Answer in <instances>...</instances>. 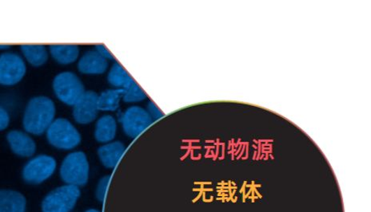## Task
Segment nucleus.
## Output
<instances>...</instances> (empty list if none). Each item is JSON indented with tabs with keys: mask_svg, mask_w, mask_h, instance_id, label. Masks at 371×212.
I'll return each mask as SVG.
<instances>
[{
	"mask_svg": "<svg viewBox=\"0 0 371 212\" xmlns=\"http://www.w3.org/2000/svg\"><path fill=\"white\" fill-rule=\"evenodd\" d=\"M258 141H259V143H261V144L263 142H264V143H272V142H274V139H258Z\"/></svg>",
	"mask_w": 371,
	"mask_h": 212,
	"instance_id": "nucleus-24",
	"label": "nucleus"
},
{
	"mask_svg": "<svg viewBox=\"0 0 371 212\" xmlns=\"http://www.w3.org/2000/svg\"><path fill=\"white\" fill-rule=\"evenodd\" d=\"M147 112L149 113V114L151 115L152 116V119H153V121H157V120H159L160 119H161V117L163 116V114L161 113V112H160L156 105H154L152 103H150L148 104V106H147Z\"/></svg>",
	"mask_w": 371,
	"mask_h": 212,
	"instance_id": "nucleus-22",
	"label": "nucleus"
},
{
	"mask_svg": "<svg viewBox=\"0 0 371 212\" xmlns=\"http://www.w3.org/2000/svg\"><path fill=\"white\" fill-rule=\"evenodd\" d=\"M110 176H104L101 179L98 184L96 189V197L99 201L103 202L105 195H106L107 189L110 183Z\"/></svg>",
	"mask_w": 371,
	"mask_h": 212,
	"instance_id": "nucleus-20",
	"label": "nucleus"
},
{
	"mask_svg": "<svg viewBox=\"0 0 371 212\" xmlns=\"http://www.w3.org/2000/svg\"><path fill=\"white\" fill-rule=\"evenodd\" d=\"M10 122V116L8 111L0 106V131H3L6 128Z\"/></svg>",
	"mask_w": 371,
	"mask_h": 212,
	"instance_id": "nucleus-21",
	"label": "nucleus"
},
{
	"mask_svg": "<svg viewBox=\"0 0 371 212\" xmlns=\"http://www.w3.org/2000/svg\"><path fill=\"white\" fill-rule=\"evenodd\" d=\"M21 52L30 64L41 66L47 63L48 53L47 48L41 44H24L20 46Z\"/></svg>",
	"mask_w": 371,
	"mask_h": 212,
	"instance_id": "nucleus-16",
	"label": "nucleus"
},
{
	"mask_svg": "<svg viewBox=\"0 0 371 212\" xmlns=\"http://www.w3.org/2000/svg\"><path fill=\"white\" fill-rule=\"evenodd\" d=\"M108 68V59L96 50L87 52L78 63V70L85 75H103Z\"/></svg>",
	"mask_w": 371,
	"mask_h": 212,
	"instance_id": "nucleus-10",
	"label": "nucleus"
},
{
	"mask_svg": "<svg viewBox=\"0 0 371 212\" xmlns=\"http://www.w3.org/2000/svg\"><path fill=\"white\" fill-rule=\"evenodd\" d=\"M206 142L210 143V142H214V141H207Z\"/></svg>",
	"mask_w": 371,
	"mask_h": 212,
	"instance_id": "nucleus-41",
	"label": "nucleus"
},
{
	"mask_svg": "<svg viewBox=\"0 0 371 212\" xmlns=\"http://www.w3.org/2000/svg\"><path fill=\"white\" fill-rule=\"evenodd\" d=\"M57 169V161L47 155H41L31 160L25 166L24 180L31 183H41L51 177Z\"/></svg>",
	"mask_w": 371,
	"mask_h": 212,
	"instance_id": "nucleus-8",
	"label": "nucleus"
},
{
	"mask_svg": "<svg viewBox=\"0 0 371 212\" xmlns=\"http://www.w3.org/2000/svg\"><path fill=\"white\" fill-rule=\"evenodd\" d=\"M53 89L61 102L71 106H74L85 92L80 77L70 71L62 72L55 76Z\"/></svg>",
	"mask_w": 371,
	"mask_h": 212,
	"instance_id": "nucleus-3",
	"label": "nucleus"
},
{
	"mask_svg": "<svg viewBox=\"0 0 371 212\" xmlns=\"http://www.w3.org/2000/svg\"><path fill=\"white\" fill-rule=\"evenodd\" d=\"M254 193H256V195H257V197L259 198V199H262L263 198V195H260L259 192L258 191L257 188H254Z\"/></svg>",
	"mask_w": 371,
	"mask_h": 212,
	"instance_id": "nucleus-28",
	"label": "nucleus"
},
{
	"mask_svg": "<svg viewBox=\"0 0 371 212\" xmlns=\"http://www.w3.org/2000/svg\"><path fill=\"white\" fill-rule=\"evenodd\" d=\"M108 81L115 89H125L135 81L119 63H115L108 73Z\"/></svg>",
	"mask_w": 371,
	"mask_h": 212,
	"instance_id": "nucleus-18",
	"label": "nucleus"
},
{
	"mask_svg": "<svg viewBox=\"0 0 371 212\" xmlns=\"http://www.w3.org/2000/svg\"><path fill=\"white\" fill-rule=\"evenodd\" d=\"M245 153V156H247V158H249V144H246Z\"/></svg>",
	"mask_w": 371,
	"mask_h": 212,
	"instance_id": "nucleus-29",
	"label": "nucleus"
},
{
	"mask_svg": "<svg viewBox=\"0 0 371 212\" xmlns=\"http://www.w3.org/2000/svg\"><path fill=\"white\" fill-rule=\"evenodd\" d=\"M89 163L82 152H75L66 156L60 167L62 180L76 187L85 186L89 178Z\"/></svg>",
	"mask_w": 371,
	"mask_h": 212,
	"instance_id": "nucleus-2",
	"label": "nucleus"
},
{
	"mask_svg": "<svg viewBox=\"0 0 371 212\" xmlns=\"http://www.w3.org/2000/svg\"><path fill=\"white\" fill-rule=\"evenodd\" d=\"M231 160H235V155H234V153H233V154H231Z\"/></svg>",
	"mask_w": 371,
	"mask_h": 212,
	"instance_id": "nucleus-38",
	"label": "nucleus"
},
{
	"mask_svg": "<svg viewBox=\"0 0 371 212\" xmlns=\"http://www.w3.org/2000/svg\"><path fill=\"white\" fill-rule=\"evenodd\" d=\"M257 154H258L257 150H254V156H253V160H256V159L257 158Z\"/></svg>",
	"mask_w": 371,
	"mask_h": 212,
	"instance_id": "nucleus-30",
	"label": "nucleus"
},
{
	"mask_svg": "<svg viewBox=\"0 0 371 212\" xmlns=\"http://www.w3.org/2000/svg\"><path fill=\"white\" fill-rule=\"evenodd\" d=\"M8 141L13 153L24 158H29L36 153V144L32 138L20 131H12L8 134Z\"/></svg>",
	"mask_w": 371,
	"mask_h": 212,
	"instance_id": "nucleus-11",
	"label": "nucleus"
},
{
	"mask_svg": "<svg viewBox=\"0 0 371 212\" xmlns=\"http://www.w3.org/2000/svg\"><path fill=\"white\" fill-rule=\"evenodd\" d=\"M146 98V95L136 82L125 89H123V100L127 103H140Z\"/></svg>",
	"mask_w": 371,
	"mask_h": 212,
	"instance_id": "nucleus-19",
	"label": "nucleus"
},
{
	"mask_svg": "<svg viewBox=\"0 0 371 212\" xmlns=\"http://www.w3.org/2000/svg\"><path fill=\"white\" fill-rule=\"evenodd\" d=\"M50 52L58 63L68 65L78 59L80 48L76 45L57 44L50 46Z\"/></svg>",
	"mask_w": 371,
	"mask_h": 212,
	"instance_id": "nucleus-15",
	"label": "nucleus"
},
{
	"mask_svg": "<svg viewBox=\"0 0 371 212\" xmlns=\"http://www.w3.org/2000/svg\"><path fill=\"white\" fill-rule=\"evenodd\" d=\"M252 203L256 202V199H252Z\"/></svg>",
	"mask_w": 371,
	"mask_h": 212,
	"instance_id": "nucleus-39",
	"label": "nucleus"
},
{
	"mask_svg": "<svg viewBox=\"0 0 371 212\" xmlns=\"http://www.w3.org/2000/svg\"><path fill=\"white\" fill-rule=\"evenodd\" d=\"M242 160H247L248 158H247V156H242V158H241Z\"/></svg>",
	"mask_w": 371,
	"mask_h": 212,
	"instance_id": "nucleus-37",
	"label": "nucleus"
},
{
	"mask_svg": "<svg viewBox=\"0 0 371 212\" xmlns=\"http://www.w3.org/2000/svg\"><path fill=\"white\" fill-rule=\"evenodd\" d=\"M121 99H123V89H108L101 95H98L99 110L104 112L117 110Z\"/></svg>",
	"mask_w": 371,
	"mask_h": 212,
	"instance_id": "nucleus-17",
	"label": "nucleus"
},
{
	"mask_svg": "<svg viewBox=\"0 0 371 212\" xmlns=\"http://www.w3.org/2000/svg\"><path fill=\"white\" fill-rule=\"evenodd\" d=\"M47 136L49 143L59 149L71 150L81 142L79 131L64 119L54 120L47 130Z\"/></svg>",
	"mask_w": 371,
	"mask_h": 212,
	"instance_id": "nucleus-4",
	"label": "nucleus"
},
{
	"mask_svg": "<svg viewBox=\"0 0 371 212\" xmlns=\"http://www.w3.org/2000/svg\"><path fill=\"white\" fill-rule=\"evenodd\" d=\"M240 142H241V138H239V139H238V142L236 143L232 144V145H233L235 149H238V148H239V146L240 145Z\"/></svg>",
	"mask_w": 371,
	"mask_h": 212,
	"instance_id": "nucleus-26",
	"label": "nucleus"
},
{
	"mask_svg": "<svg viewBox=\"0 0 371 212\" xmlns=\"http://www.w3.org/2000/svg\"><path fill=\"white\" fill-rule=\"evenodd\" d=\"M265 158V154L261 153V156H260L259 160H263Z\"/></svg>",
	"mask_w": 371,
	"mask_h": 212,
	"instance_id": "nucleus-34",
	"label": "nucleus"
},
{
	"mask_svg": "<svg viewBox=\"0 0 371 212\" xmlns=\"http://www.w3.org/2000/svg\"><path fill=\"white\" fill-rule=\"evenodd\" d=\"M261 147H273V144L271 143H262Z\"/></svg>",
	"mask_w": 371,
	"mask_h": 212,
	"instance_id": "nucleus-27",
	"label": "nucleus"
},
{
	"mask_svg": "<svg viewBox=\"0 0 371 212\" xmlns=\"http://www.w3.org/2000/svg\"><path fill=\"white\" fill-rule=\"evenodd\" d=\"M96 50H97L99 54H102L105 59H107L108 60L113 59L112 55L110 54L108 50L102 46V45H97Z\"/></svg>",
	"mask_w": 371,
	"mask_h": 212,
	"instance_id": "nucleus-23",
	"label": "nucleus"
},
{
	"mask_svg": "<svg viewBox=\"0 0 371 212\" xmlns=\"http://www.w3.org/2000/svg\"><path fill=\"white\" fill-rule=\"evenodd\" d=\"M26 199L23 195L0 190V212H25Z\"/></svg>",
	"mask_w": 371,
	"mask_h": 212,
	"instance_id": "nucleus-14",
	"label": "nucleus"
},
{
	"mask_svg": "<svg viewBox=\"0 0 371 212\" xmlns=\"http://www.w3.org/2000/svg\"><path fill=\"white\" fill-rule=\"evenodd\" d=\"M256 183V182H254V181L252 182V186H254V184Z\"/></svg>",
	"mask_w": 371,
	"mask_h": 212,
	"instance_id": "nucleus-42",
	"label": "nucleus"
},
{
	"mask_svg": "<svg viewBox=\"0 0 371 212\" xmlns=\"http://www.w3.org/2000/svg\"><path fill=\"white\" fill-rule=\"evenodd\" d=\"M80 197L79 187L65 186L59 187L44 199L42 208L43 212H70Z\"/></svg>",
	"mask_w": 371,
	"mask_h": 212,
	"instance_id": "nucleus-5",
	"label": "nucleus"
},
{
	"mask_svg": "<svg viewBox=\"0 0 371 212\" xmlns=\"http://www.w3.org/2000/svg\"><path fill=\"white\" fill-rule=\"evenodd\" d=\"M27 67L23 59L15 53L7 52L0 55V84L13 86L23 80Z\"/></svg>",
	"mask_w": 371,
	"mask_h": 212,
	"instance_id": "nucleus-7",
	"label": "nucleus"
},
{
	"mask_svg": "<svg viewBox=\"0 0 371 212\" xmlns=\"http://www.w3.org/2000/svg\"><path fill=\"white\" fill-rule=\"evenodd\" d=\"M269 156H270L271 160H274L275 159L274 156H273L272 153L269 154Z\"/></svg>",
	"mask_w": 371,
	"mask_h": 212,
	"instance_id": "nucleus-35",
	"label": "nucleus"
},
{
	"mask_svg": "<svg viewBox=\"0 0 371 212\" xmlns=\"http://www.w3.org/2000/svg\"><path fill=\"white\" fill-rule=\"evenodd\" d=\"M55 116L53 100L45 96L33 98L27 104L24 115V127L26 131L41 135L48 130Z\"/></svg>",
	"mask_w": 371,
	"mask_h": 212,
	"instance_id": "nucleus-1",
	"label": "nucleus"
},
{
	"mask_svg": "<svg viewBox=\"0 0 371 212\" xmlns=\"http://www.w3.org/2000/svg\"><path fill=\"white\" fill-rule=\"evenodd\" d=\"M254 149L257 150L258 149V145H256V144H253V146H252Z\"/></svg>",
	"mask_w": 371,
	"mask_h": 212,
	"instance_id": "nucleus-36",
	"label": "nucleus"
},
{
	"mask_svg": "<svg viewBox=\"0 0 371 212\" xmlns=\"http://www.w3.org/2000/svg\"><path fill=\"white\" fill-rule=\"evenodd\" d=\"M262 188L261 184L254 183V186H253V188Z\"/></svg>",
	"mask_w": 371,
	"mask_h": 212,
	"instance_id": "nucleus-31",
	"label": "nucleus"
},
{
	"mask_svg": "<svg viewBox=\"0 0 371 212\" xmlns=\"http://www.w3.org/2000/svg\"><path fill=\"white\" fill-rule=\"evenodd\" d=\"M125 145L120 142L105 144L98 149V156L101 163L107 169H114L125 152Z\"/></svg>",
	"mask_w": 371,
	"mask_h": 212,
	"instance_id": "nucleus-12",
	"label": "nucleus"
},
{
	"mask_svg": "<svg viewBox=\"0 0 371 212\" xmlns=\"http://www.w3.org/2000/svg\"><path fill=\"white\" fill-rule=\"evenodd\" d=\"M119 121L127 137L136 138L153 124L147 109L140 106H131L119 116Z\"/></svg>",
	"mask_w": 371,
	"mask_h": 212,
	"instance_id": "nucleus-6",
	"label": "nucleus"
},
{
	"mask_svg": "<svg viewBox=\"0 0 371 212\" xmlns=\"http://www.w3.org/2000/svg\"><path fill=\"white\" fill-rule=\"evenodd\" d=\"M232 184H233L234 186H236V184L235 182H231Z\"/></svg>",
	"mask_w": 371,
	"mask_h": 212,
	"instance_id": "nucleus-40",
	"label": "nucleus"
},
{
	"mask_svg": "<svg viewBox=\"0 0 371 212\" xmlns=\"http://www.w3.org/2000/svg\"><path fill=\"white\" fill-rule=\"evenodd\" d=\"M224 195H225V197H228V194H224Z\"/></svg>",
	"mask_w": 371,
	"mask_h": 212,
	"instance_id": "nucleus-43",
	"label": "nucleus"
},
{
	"mask_svg": "<svg viewBox=\"0 0 371 212\" xmlns=\"http://www.w3.org/2000/svg\"><path fill=\"white\" fill-rule=\"evenodd\" d=\"M238 199H239V198H238V197H235V199L236 201L238 200Z\"/></svg>",
	"mask_w": 371,
	"mask_h": 212,
	"instance_id": "nucleus-44",
	"label": "nucleus"
},
{
	"mask_svg": "<svg viewBox=\"0 0 371 212\" xmlns=\"http://www.w3.org/2000/svg\"><path fill=\"white\" fill-rule=\"evenodd\" d=\"M253 142H254V143L256 144V145H258V144H259L258 139H253Z\"/></svg>",
	"mask_w": 371,
	"mask_h": 212,
	"instance_id": "nucleus-33",
	"label": "nucleus"
},
{
	"mask_svg": "<svg viewBox=\"0 0 371 212\" xmlns=\"http://www.w3.org/2000/svg\"><path fill=\"white\" fill-rule=\"evenodd\" d=\"M10 47L8 44H0V50H8Z\"/></svg>",
	"mask_w": 371,
	"mask_h": 212,
	"instance_id": "nucleus-25",
	"label": "nucleus"
},
{
	"mask_svg": "<svg viewBox=\"0 0 371 212\" xmlns=\"http://www.w3.org/2000/svg\"><path fill=\"white\" fill-rule=\"evenodd\" d=\"M98 112V94L94 91H85L73 106L74 119L81 125L95 121Z\"/></svg>",
	"mask_w": 371,
	"mask_h": 212,
	"instance_id": "nucleus-9",
	"label": "nucleus"
},
{
	"mask_svg": "<svg viewBox=\"0 0 371 212\" xmlns=\"http://www.w3.org/2000/svg\"><path fill=\"white\" fill-rule=\"evenodd\" d=\"M117 132V122L112 116L104 115L96 125L95 138L99 143L108 144L112 142Z\"/></svg>",
	"mask_w": 371,
	"mask_h": 212,
	"instance_id": "nucleus-13",
	"label": "nucleus"
},
{
	"mask_svg": "<svg viewBox=\"0 0 371 212\" xmlns=\"http://www.w3.org/2000/svg\"><path fill=\"white\" fill-rule=\"evenodd\" d=\"M86 212H101V211L96 210V209H90V210L87 211Z\"/></svg>",
	"mask_w": 371,
	"mask_h": 212,
	"instance_id": "nucleus-32",
	"label": "nucleus"
}]
</instances>
